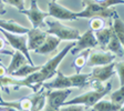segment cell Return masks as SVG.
I'll use <instances>...</instances> for the list:
<instances>
[{"instance_id": "cell-11", "label": "cell", "mask_w": 124, "mask_h": 111, "mask_svg": "<svg viewBox=\"0 0 124 111\" xmlns=\"http://www.w3.org/2000/svg\"><path fill=\"white\" fill-rule=\"evenodd\" d=\"M48 13H49V17H52L53 19H58V20L73 21L77 19L74 11L70 10V9H68V8L63 7V6L59 5L57 2H49Z\"/></svg>"}, {"instance_id": "cell-25", "label": "cell", "mask_w": 124, "mask_h": 111, "mask_svg": "<svg viewBox=\"0 0 124 111\" xmlns=\"http://www.w3.org/2000/svg\"><path fill=\"white\" fill-rule=\"evenodd\" d=\"M114 72L117 75L120 81V87H124V62H114Z\"/></svg>"}, {"instance_id": "cell-14", "label": "cell", "mask_w": 124, "mask_h": 111, "mask_svg": "<svg viewBox=\"0 0 124 111\" xmlns=\"http://www.w3.org/2000/svg\"><path fill=\"white\" fill-rule=\"evenodd\" d=\"M61 40L58 39L55 36L52 34H46V40L43 41V43L39 47L38 49L34 50L36 53H40V54H48L51 52L55 51V49L58 48V46L60 44Z\"/></svg>"}, {"instance_id": "cell-33", "label": "cell", "mask_w": 124, "mask_h": 111, "mask_svg": "<svg viewBox=\"0 0 124 111\" xmlns=\"http://www.w3.org/2000/svg\"><path fill=\"white\" fill-rule=\"evenodd\" d=\"M0 111H7L5 107H0Z\"/></svg>"}, {"instance_id": "cell-32", "label": "cell", "mask_w": 124, "mask_h": 111, "mask_svg": "<svg viewBox=\"0 0 124 111\" xmlns=\"http://www.w3.org/2000/svg\"><path fill=\"white\" fill-rule=\"evenodd\" d=\"M42 111H59V110H58V109L51 108V107H49L48 104H46V106H44V108H43V110Z\"/></svg>"}, {"instance_id": "cell-13", "label": "cell", "mask_w": 124, "mask_h": 111, "mask_svg": "<svg viewBox=\"0 0 124 111\" xmlns=\"http://www.w3.org/2000/svg\"><path fill=\"white\" fill-rule=\"evenodd\" d=\"M113 75H115V72H114V61L105 66L93 67L92 72L90 73L89 80H95L103 83L104 81L108 80Z\"/></svg>"}, {"instance_id": "cell-26", "label": "cell", "mask_w": 124, "mask_h": 111, "mask_svg": "<svg viewBox=\"0 0 124 111\" xmlns=\"http://www.w3.org/2000/svg\"><path fill=\"white\" fill-rule=\"evenodd\" d=\"M90 29L92 31H98L100 29H102L103 27H105V22H104V19L100 18V17H94V18H91L90 20Z\"/></svg>"}, {"instance_id": "cell-5", "label": "cell", "mask_w": 124, "mask_h": 111, "mask_svg": "<svg viewBox=\"0 0 124 111\" xmlns=\"http://www.w3.org/2000/svg\"><path fill=\"white\" fill-rule=\"evenodd\" d=\"M111 88L112 85L111 82H108L102 90H91L88 91V92H84L80 96L71 99V100H67L63 103V106H67V104H82L84 107H92L98 101H100L103 97H105L111 91Z\"/></svg>"}, {"instance_id": "cell-8", "label": "cell", "mask_w": 124, "mask_h": 111, "mask_svg": "<svg viewBox=\"0 0 124 111\" xmlns=\"http://www.w3.org/2000/svg\"><path fill=\"white\" fill-rule=\"evenodd\" d=\"M20 12L28 17V19L30 20L31 25H32V28H40L43 25L44 19L49 17V13L39 8L37 0H31L30 8L29 9H23Z\"/></svg>"}, {"instance_id": "cell-24", "label": "cell", "mask_w": 124, "mask_h": 111, "mask_svg": "<svg viewBox=\"0 0 124 111\" xmlns=\"http://www.w3.org/2000/svg\"><path fill=\"white\" fill-rule=\"evenodd\" d=\"M110 98H111V101L113 103L123 106V103H124V87H120L117 90L113 91V92L110 94Z\"/></svg>"}, {"instance_id": "cell-27", "label": "cell", "mask_w": 124, "mask_h": 111, "mask_svg": "<svg viewBox=\"0 0 124 111\" xmlns=\"http://www.w3.org/2000/svg\"><path fill=\"white\" fill-rule=\"evenodd\" d=\"M59 111H84V106L82 104H67L60 107Z\"/></svg>"}, {"instance_id": "cell-34", "label": "cell", "mask_w": 124, "mask_h": 111, "mask_svg": "<svg viewBox=\"0 0 124 111\" xmlns=\"http://www.w3.org/2000/svg\"><path fill=\"white\" fill-rule=\"evenodd\" d=\"M2 97H1V92H0V102H2Z\"/></svg>"}, {"instance_id": "cell-19", "label": "cell", "mask_w": 124, "mask_h": 111, "mask_svg": "<svg viewBox=\"0 0 124 111\" xmlns=\"http://www.w3.org/2000/svg\"><path fill=\"white\" fill-rule=\"evenodd\" d=\"M40 68H41V66H36V65L26 63V65H23L22 67L19 68L17 71H15V72L11 75V77L17 78V79H23V78L30 76L31 73L37 72L38 70H40Z\"/></svg>"}, {"instance_id": "cell-16", "label": "cell", "mask_w": 124, "mask_h": 111, "mask_svg": "<svg viewBox=\"0 0 124 111\" xmlns=\"http://www.w3.org/2000/svg\"><path fill=\"white\" fill-rule=\"evenodd\" d=\"M26 63H29L28 60L26 59V57H24L21 52L15 51L12 53L10 63H9V66H8V68H7V76H11L15 71H17L19 68L22 67V66L26 65Z\"/></svg>"}, {"instance_id": "cell-10", "label": "cell", "mask_w": 124, "mask_h": 111, "mask_svg": "<svg viewBox=\"0 0 124 111\" xmlns=\"http://www.w3.org/2000/svg\"><path fill=\"white\" fill-rule=\"evenodd\" d=\"M71 89H57V90H46V104L53 109L59 110L60 107L63 106L68 97L71 94Z\"/></svg>"}, {"instance_id": "cell-20", "label": "cell", "mask_w": 124, "mask_h": 111, "mask_svg": "<svg viewBox=\"0 0 124 111\" xmlns=\"http://www.w3.org/2000/svg\"><path fill=\"white\" fill-rule=\"evenodd\" d=\"M111 20H112L111 27H112L113 32L115 34V36L120 39V41H121L122 43H124V23H123V20L120 18V16L117 15V12L113 16V18H112Z\"/></svg>"}, {"instance_id": "cell-35", "label": "cell", "mask_w": 124, "mask_h": 111, "mask_svg": "<svg viewBox=\"0 0 124 111\" xmlns=\"http://www.w3.org/2000/svg\"><path fill=\"white\" fill-rule=\"evenodd\" d=\"M119 111H124V107H122V108L121 109H120V110Z\"/></svg>"}, {"instance_id": "cell-18", "label": "cell", "mask_w": 124, "mask_h": 111, "mask_svg": "<svg viewBox=\"0 0 124 111\" xmlns=\"http://www.w3.org/2000/svg\"><path fill=\"white\" fill-rule=\"evenodd\" d=\"M104 50L115 54L117 57H123V43L120 41V39L115 36L114 32L111 36V38H110V40H108Z\"/></svg>"}, {"instance_id": "cell-36", "label": "cell", "mask_w": 124, "mask_h": 111, "mask_svg": "<svg viewBox=\"0 0 124 111\" xmlns=\"http://www.w3.org/2000/svg\"><path fill=\"white\" fill-rule=\"evenodd\" d=\"M55 1H57V0H51V2H55Z\"/></svg>"}, {"instance_id": "cell-21", "label": "cell", "mask_w": 124, "mask_h": 111, "mask_svg": "<svg viewBox=\"0 0 124 111\" xmlns=\"http://www.w3.org/2000/svg\"><path fill=\"white\" fill-rule=\"evenodd\" d=\"M123 106L115 104L112 101L102 100L98 101L95 104L92 106V111H119Z\"/></svg>"}, {"instance_id": "cell-30", "label": "cell", "mask_w": 124, "mask_h": 111, "mask_svg": "<svg viewBox=\"0 0 124 111\" xmlns=\"http://www.w3.org/2000/svg\"><path fill=\"white\" fill-rule=\"evenodd\" d=\"M7 76V68L2 65V62H0V77Z\"/></svg>"}, {"instance_id": "cell-2", "label": "cell", "mask_w": 124, "mask_h": 111, "mask_svg": "<svg viewBox=\"0 0 124 111\" xmlns=\"http://www.w3.org/2000/svg\"><path fill=\"white\" fill-rule=\"evenodd\" d=\"M57 77L51 82H43L42 88L46 90H57V89H71L83 88L88 85L90 73H75L72 76H64V73L57 70Z\"/></svg>"}, {"instance_id": "cell-23", "label": "cell", "mask_w": 124, "mask_h": 111, "mask_svg": "<svg viewBox=\"0 0 124 111\" xmlns=\"http://www.w3.org/2000/svg\"><path fill=\"white\" fill-rule=\"evenodd\" d=\"M32 109H33V94L18 100L19 111H32Z\"/></svg>"}, {"instance_id": "cell-29", "label": "cell", "mask_w": 124, "mask_h": 111, "mask_svg": "<svg viewBox=\"0 0 124 111\" xmlns=\"http://www.w3.org/2000/svg\"><path fill=\"white\" fill-rule=\"evenodd\" d=\"M5 46H6L5 40L0 38V54H10V56H12L13 52L10 51V50H6Z\"/></svg>"}, {"instance_id": "cell-9", "label": "cell", "mask_w": 124, "mask_h": 111, "mask_svg": "<svg viewBox=\"0 0 124 111\" xmlns=\"http://www.w3.org/2000/svg\"><path fill=\"white\" fill-rule=\"evenodd\" d=\"M98 46V42H96L95 36H94V31H92L91 29H89L88 31H85L83 34H80L79 39L77 40L74 47L70 50V52L72 54H77L82 52L83 50H90L93 49Z\"/></svg>"}, {"instance_id": "cell-3", "label": "cell", "mask_w": 124, "mask_h": 111, "mask_svg": "<svg viewBox=\"0 0 124 111\" xmlns=\"http://www.w3.org/2000/svg\"><path fill=\"white\" fill-rule=\"evenodd\" d=\"M46 21V25L48 26V29L46 30V32L48 34H52V36H55L58 39L60 40H67V41H75L79 39L80 37V31L79 29L72 28V27H68L63 23H61L59 20H55V19H44Z\"/></svg>"}, {"instance_id": "cell-17", "label": "cell", "mask_w": 124, "mask_h": 111, "mask_svg": "<svg viewBox=\"0 0 124 111\" xmlns=\"http://www.w3.org/2000/svg\"><path fill=\"white\" fill-rule=\"evenodd\" d=\"M113 34V30H112V27H103L102 29L98 31H94V36H95L96 42H98V46H100V48L102 50L105 49L106 44H108V40L111 38V36Z\"/></svg>"}, {"instance_id": "cell-6", "label": "cell", "mask_w": 124, "mask_h": 111, "mask_svg": "<svg viewBox=\"0 0 124 111\" xmlns=\"http://www.w3.org/2000/svg\"><path fill=\"white\" fill-rule=\"evenodd\" d=\"M0 32L5 36V38L7 39L8 43L16 51H19L26 57V59L28 60V62L30 65H34L32 59L30 57L29 50L27 48V36L26 34H10L7 32L6 30L0 28Z\"/></svg>"}, {"instance_id": "cell-4", "label": "cell", "mask_w": 124, "mask_h": 111, "mask_svg": "<svg viewBox=\"0 0 124 111\" xmlns=\"http://www.w3.org/2000/svg\"><path fill=\"white\" fill-rule=\"evenodd\" d=\"M84 9L80 12H75L78 18H86L91 19L94 17H100L102 19H110L113 18V16L116 13V10L113 7L112 8H104L100 5L95 3L92 0H82Z\"/></svg>"}, {"instance_id": "cell-31", "label": "cell", "mask_w": 124, "mask_h": 111, "mask_svg": "<svg viewBox=\"0 0 124 111\" xmlns=\"http://www.w3.org/2000/svg\"><path fill=\"white\" fill-rule=\"evenodd\" d=\"M6 7H5V1L0 0V15H5L6 13Z\"/></svg>"}, {"instance_id": "cell-1", "label": "cell", "mask_w": 124, "mask_h": 111, "mask_svg": "<svg viewBox=\"0 0 124 111\" xmlns=\"http://www.w3.org/2000/svg\"><path fill=\"white\" fill-rule=\"evenodd\" d=\"M75 42H71L70 44L65 46L57 56H54L52 59H50L46 65L41 66L40 70H38L37 72L31 73L30 76L23 78V79H18L17 85H16L15 89H19L21 87H28V88L32 89L34 92H38L42 89V85L44 81L49 80L52 76L55 75L58 70V67L61 63V61L64 59V57L68 54V52L74 47Z\"/></svg>"}, {"instance_id": "cell-28", "label": "cell", "mask_w": 124, "mask_h": 111, "mask_svg": "<svg viewBox=\"0 0 124 111\" xmlns=\"http://www.w3.org/2000/svg\"><path fill=\"white\" fill-rule=\"evenodd\" d=\"M6 3L17 8L19 11H22L24 9V0H3Z\"/></svg>"}, {"instance_id": "cell-22", "label": "cell", "mask_w": 124, "mask_h": 111, "mask_svg": "<svg viewBox=\"0 0 124 111\" xmlns=\"http://www.w3.org/2000/svg\"><path fill=\"white\" fill-rule=\"evenodd\" d=\"M90 50L89 49L83 50L82 53L74 59V61H73V67H74V69H75V73H80L81 70L86 66V60H88V56H89V51H90Z\"/></svg>"}, {"instance_id": "cell-15", "label": "cell", "mask_w": 124, "mask_h": 111, "mask_svg": "<svg viewBox=\"0 0 124 111\" xmlns=\"http://www.w3.org/2000/svg\"><path fill=\"white\" fill-rule=\"evenodd\" d=\"M0 28L6 30L7 32L10 34H26L29 31L27 27L21 26L20 23L16 22L13 20H2L0 19Z\"/></svg>"}, {"instance_id": "cell-12", "label": "cell", "mask_w": 124, "mask_h": 111, "mask_svg": "<svg viewBox=\"0 0 124 111\" xmlns=\"http://www.w3.org/2000/svg\"><path fill=\"white\" fill-rule=\"evenodd\" d=\"M46 32L44 30H41L40 28H32L29 29V31L26 34L27 36V48L29 51H34L39 47L46 40Z\"/></svg>"}, {"instance_id": "cell-7", "label": "cell", "mask_w": 124, "mask_h": 111, "mask_svg": "<svg viewBox=\"0 0 124 111\" xmlns=\"http://www.w3.org/2000/svg\"><path fill=\"white\" fill-rule=\"evenodd\" d=\"M115 54L102 49H91L89 51L86 66L89 67H96V66H105L115 60Z\"/></svg>"}, {"instance_id": "cell-37", "label": "cell", "mask_w": 124, "mask_h": 111, "mask_svg": "<svg viewBox=\"0 0 124 111\" xmlns=\"http://www.w3.org/2000/svg\"><path fill=\"white\" fill-rule=\"evenodd\" d=\"M0 62H2V59H1V58H0Z\"/></svg>"}]
</instances>
